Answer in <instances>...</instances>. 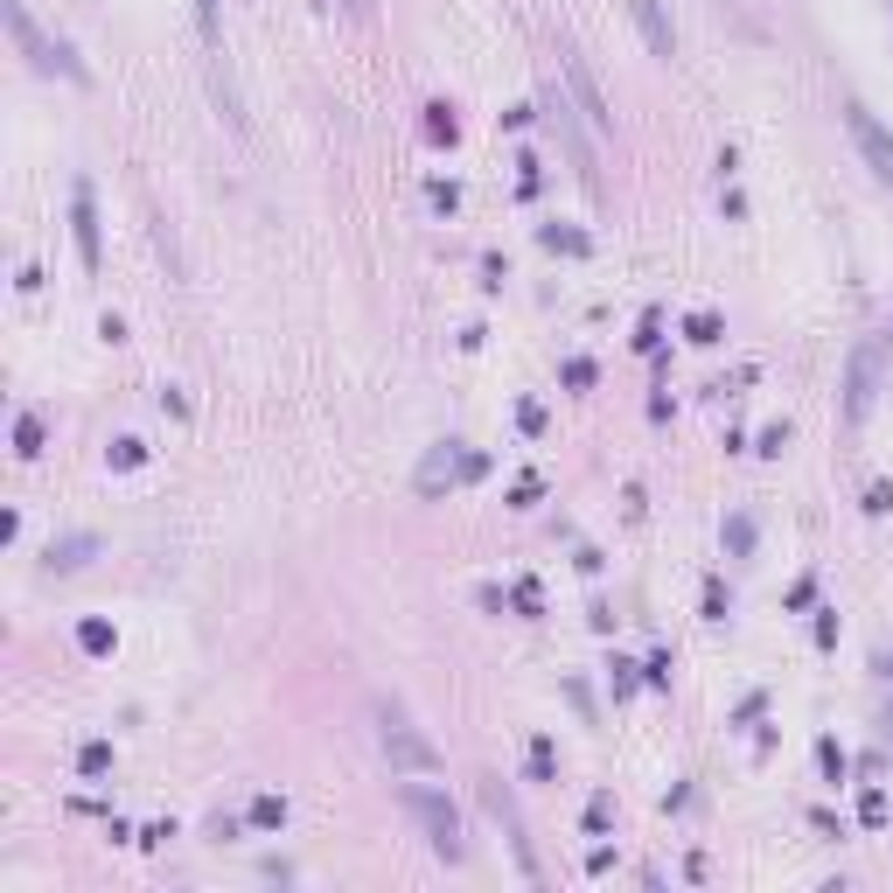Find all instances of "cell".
<instances>
[{"mask_svg":"<svg viewBox=\"0 0 893 893\" xmlns=\"http://www.w3.org/2000/svg\"><path fill=\"white\" fill-rule=\"evenodd\" d=\"M0 14H8V28H14V43H22V56H28V64H35V70H64V78H70V84H84V78H91V70L78 64V49H70V43H64V35H56V43H49V35H43V28H35V22H28V8H22V0H0Z\"/></svg>","mask_w":893,"mask_h":893,"instance_id":"1","label":"cell"},{"mask_svg":"<svg viewBox=\"0 0 893 893\" xmlns=\"http://www.w3.org/2000/svg\"><path fill=\"white\" fill-rule=\"evenodd\" d=\"M398 803H405V810L426 824V838H433V851H440V859H461V816H454V803H447L440 789L405 782V789H398Z\"/></svg>","mask_w":893,"mask_h":893,"instance_id":"2","label":"cell"},{"mask_svg":"<svg viewBox=\"0 0 893 893\" xmlns=\"http://www.w3.org/2000/svg\"><path fill=\"white\" fill-rule=\"evenodd\" d=\"M385 762L405 768V775H433V768H440V747H433V740L412 726L398 706H385Z\"/></svg>","mask_w":893,"mask_h":893,"instance_id":"3","label":"cell"},{"mask_svg":"<svg viewBox=\"0 0 893 893\" xmlns=\"http://www.w3.org/2000/svg\"><path fill=\"white\" fill-rule=\"evenodd\" d=\"M845 126H851V140H859V154L872 161V175L880 182H893V133L872 119L866 105H845Z\"/></svg>","mask_w":893,"mask_h":893,"instance_id":"4","label":"cell"},{"mask_svg":"<svg viewBox=\"0 0 893 893\" xmlns=\"http://www.w3.org/2000/svg\"><path fill=\"white\" fill-rule=\"evenodd\" d=\"M559 70H565V84H573V99H580V112H586V126H594V133H607V126H615V112H607L600 84L586 78V64H580L573 49H559Z\"/></svg>","mask_w":893,"mask_h":893,"instance_id":"5","label":"cell"},{"mask_svg":"<svg viewBox=\"0 0 893 893\" xmlns=\"http://www.w3.org/2000/svg\"><path fill=\"white\" fill-rule=\"evenodd\" d=\"M482 795H489V810H496V824L510 831V845H517V866L530 872V880H538V859H530V838H524V816H517V803L503 795V782H496V775H482Z\"/></svg>","mask_w":893,"mask_h":893,"instance_id":"6","label":"cell"},{"mask_svg":"<svg viewBox=\"0 0 893 893\" xmlns=\"http://www.w3.org/2000/svg\"><path fill=\"white\" fill-rule=\"evenodd\" d=\"M629 14H636V28H642V43H650V49L663 56V64H671V56H677V28H671V22H663V8H656V0H629Z\"/></svg>","mask_w":893,"mask_h":893,"instance_id":"7","label":"cell"},{"mask_svg":"<svg viewBox=\"0 0 893 893\" xmlns=\"http://www.w3.org/2000/svg\"><path fill=\"white\" fill-rule=\"evenodd\" d=\"M872 385H880V350L866 342V350L851 356V420H866V412H872Z\"/></svg>","mask_w":893,"mask_h":893,"instance_id":"8","label":"cell"},{"mask_svg":"<svg viewBox=\"0 0 893 893\" xmlns=\"http://www.w3.org/2000/svg\"><path fill=\"white\" fill-rule=\"evenodd\" d=\"M70 210H78V252H84V265H99V217H91V182H78Z\"/></svg>","mask_w":893,"mask_h":893,"instance_id":"9","label":"cell"},{"mask_svg":"<svg viewBox=\"0 0 893 893\" xmlns=\"http://www.w3.org/2000/svg\"><path fill=\"white\" fill-rule=\"evenodd\" d=\"M91 552H99V538H64V545H49V565L56 573H78Z\"/></svg>","mask_w":893,"mask_h":893,"instance_id":"10","label":"cell"},{"mask_svg":"<svg viewBox=\"0 0 893 893\" xmlns=\"http://www.w3.org/2000/svg\"><path fill=\"white\" fill-rule=\"evenodd\" d=\"M252 824H259V831H279V824H287V803H279V795H259V803H252Z\"/></svg>","mask_w":893,"mask_h":893,"instance_id":"11","label":"cell"},{"mask_svg":"<svg viewBox=\"0 0 893 893\" xmlns=\"http://www.w3.org/2000/svg\"><path fill=\"white\" fill-rule=\"evenodd\" d=\"M14 454H22V461H35V454H43V426H35V420L14 426Z\"/></svg>","mask_w":893,"mask_h":893,"instance_id":"12","label":"cell"},{"mask_svg":"<svg viewBox=\"0 0 893 893\" xmlns=\"http://www.w3.org/2000/svg\"><path fill=\"white\" fill-rule=\"evenodd\" d=\"M78 768H84V775H105V768H112V747H105V740H91V747L78 754Z\"/></svg>","mask_w":893,"mask_h":893,"instance_id":"13","label":"cell"},{"mask_svg":"<svg viewBox=\"0 0 893 893\" xmlns=\"http://www.w3.org/2000/svg\"><path fill=\"white\" fill-rule=\"evenodd\" d=\"M78 642H84L91 656H99V650H112V629H105V621H84V629H78Z\"/></svg>","mask_w":893,"mask_h":893,"instance_id":"14","label":"cell"},{"mask_svg":"<svg viewBox=\"0 0 893 893\" xmlns=\"http://www.w3.org/2000/svg\"><path fill=\"white\" fill-rule=\"evenodd\" d=\"M196 14H203V35L217 43V0H196Z\"/></svg>","mask_w":893,"mask_h":893,"instance_id":"15","label":"cell"},{"mask_svg":"<svg viewBox=\"0 0 893 893\" xmlns=\"http://www.w3.org/2000/svg\"><path fill=\"white\" fill-rule=\"evenodd\" d=\"M342 8H350V14H356V22H364V14H370V0H342Z\"/></svg>","mask_w":893,"mask_h":893,"instance_id":"16","label":"cell"}]
</instances>
